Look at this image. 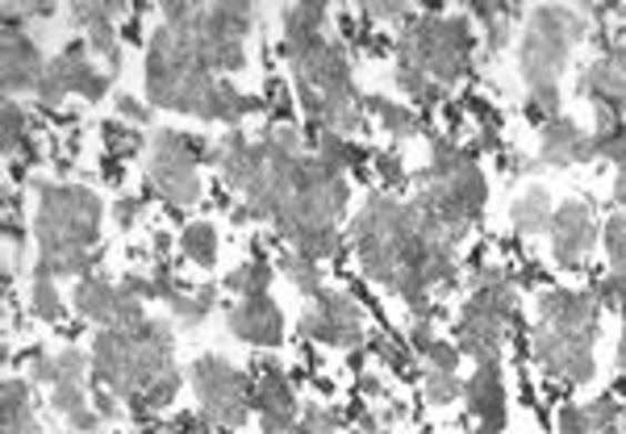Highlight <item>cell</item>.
I'll return each mask as SVG.
<instances>
[{
	"label": "cell",
	"mask_w": 626,
	"mask_h": 434,
	"mask_svg": "<svg viewBox=\"0 0 626 434\" xmlns=\"http://www.w3.org/2000/svg\"><path fill=\"white\" fill-rule=\"evenodd\" d=\"M580 92H585L593 104H614V109H623V101H626V47H614V51L602 54L597 63H589L585 75H580Z\"/></svg>",
	"instance_id": "15"
},
{
	"label": "cell",
	"mask_w": 626,
	"mask_h": 434,
	"mask_svg": "<svg viewBox=\"0 0 626 434\" xmlns=\"http://www.w3.org/2000/svg\"><path fill=\"white\" fill-rule=\"evenodd\" d=\"M139 218H142V201H134V196H118V201H113V222L122 230H134Z\"/></svg>",
	"instance_id": "43"
},
{
	"label": "cell",
	"mask_w": 626,
	"mask_h": 434,
	"mask_svg": "<svg viewBox=\"0 0 626 434\" xmlns=\"http://www.w3.org/2000/svg\"><path fill=\"white\" fill-rule=\"evenodd\" d=\"M97 414L104 417V422H113V417H122V410H118V401L122 397H113V393H109V388H104V393H97Z\"/></svg>",
	"instance_id": "48"
},
{
	"label": "cell",
	"mask_w": 626,
	"mask_h": 434,
	"mask_svg": "<svg viewBox=\"0 0 626 434\" xmlns=\"http://www.w3.org/2000/svg\"><path fill=\"white\" fill-rule=\"evenodd\" d=\"M122 13V4H97V0H80V4H71V21L92 34V30H101V26H113V18Z\"/></svg>",
	"instance_id": "30"
},
{
	"label": "cell",
	"mask_w": 626,
	"mask_h": 434,
	"mask_svg": "<svg viewBox=\"0 0 626 434\" xmlns=\"http://www.w3.org/2000/svg\"><path fill=\"white\" fill-rule=\"evenodd\" d=\"M189 381L196 401H201V422L222 426V431L243 426L246 414H251V393H255V381L246 372H239L222 355H201V360H192Z\"/></svg>",
	"instance_id": "4"
},
{
	"label": "cell",
	"mask_w": 626,
	"mask_h": 434,
	"mask_svg": "<svg viewBox=\"0 0 626 434\" xmlns=\"http://www.w3.org/2000/svg\"><path fill=\"white\" fill-rule=\"evenodd\" d=\"M317 155L326 159V163H334V168H347L351 159V147L343 134H334V130H322V139H317Z\"/></svg>",
	"instance_id": "39"
},
{
	"label": "cell",
	"mask_w": 626,
	"mask_h": 434,
	"mask_svg": "<svg viewBox=\"0 0 626 434\" xmlns=\"http://www.w3.org/2000/svg\"><path fill=\"white\" fill-rule=\"evenodd\" d=\"M30 388L34 384L21 381V376H9L4 381V393H0V426H21V422H34V410H30Z\"/></svg>",
	"instance_id": "22"
},
{
	"label": "cell",
	"mask_w": 626,
	"mask_h": 434,
	"mask_svg": "<svg viewBox=\"0 0 626 434\" xmlns=\"http://www.w3.org/2000/svg\"><path fill=\"white\" fill-rule=\"evenodd\" d=\"M585 414H589V422H593V434H606L623 426V410H618L614 397H597L593 405H585Z\"/></svg>",
	"instance_id": "36"
},
{
	"label": "cell",
	"mask_w": 626,
	"mask_h": 434,
	"mask_svg": "<svg viewBox=\"0 0 626 434\" xmlns=\"http://www.w3.org/2000/svg\"><path fill=\"white\" fill-rule=\"evenodd\" d=\"M189 434H209V422H201V426H189Z\"/></svg>",
	"instance_id": "51"
},
{
	"label": "cell",
	"mask_w": 626,
	"mask_h": 434,
	"mask_svg": "<svg viewBox=\"0 0 626 434\" xmlns=\"http://www.w3.org/2000/svg\"><path fill=\"white\" fill-rule=\"evenodd\" d=\"M4 97H18V92H34L38 80L47 75V63L38 51V42L21 30V9L4 13Z\"/></svg>",
	"instance_id": "8"
},
{
	"label": "cell",
	"mask_w": 626,
	"mask_h": 434,
	"mask_svg": "<svg viewBox=\"0 0 626 434\" xmlns=\"http://www.w3.org/2000/svg\"><path fill=\"white\" fill-rule=\"evenodd\" d=\"M267 284H272V268L263 260H251L243 263V268H234L226 276V289L239 296H263L267 293Z\"/></svg>",
	"instance_id": "26"
},
{
	"label": "cell",
	"mask_w": 626,
	"mask_h": 434,
	"mask_svg": "<svg viewBox=\"0 0 626 434\" xmlns=\"http://www.w3.org/2000/svg\"><path fill=\"white\" fill-rule=\"evenodd\" d=\"M180 251H184L192 263L213 268V263H218V230L209 226V222H192V226L180 230Z\"/></svg>",
	"instance_id": "24"
},
{
	"label": "cell",
	"mask_w": 626,
	"mask_h": 434,
	"mask_svg": "<svg viewBox=\"0 0 626 434\" xmlns=\"http://www.w3.org/2000/svg\"><path fill=\"white\" fill-rule=\"evenodd\" d=\"M364 13L367 18H376V21H405L410 18V9H405V4H367Z\"/></svg>",
	"instance_id": "46"
},
{
	"label": "cell",
	"mask_w": 626,
	"mask_h": 434,
	"mask_svg": "<svg viewBox=\"0 0 626 434\" xmlns=\"http://www.w3.org/2000/svg\"><path fill=\"white\" fill-rule=\"evenodd\" d=\"M556 431L559 434H593V422L585 414V405H564L556 414Z\"/></svg>",
	"instance_id": "40"
},
{
	"label": "cell",
	"mask_w": 626,
	"mask_h": 434,
	"mask_svg": "<svg viewBox=\"0 0 626 434\" xmlns=\"http://www.w3.org/2000/svg\"><path fill=\"white\" fill-rule=\"evenodd\" d=\"M118 301H122V284H109L101 276H84L75 280V293H71V305L80 317L88 322H97V326H113V317H118Z\"/></svg>",
	"instance_id": "16"
},
{
	"label": "cell",
	"mask_w": 626,
	"mask_h": 434,
	"mask_svg": "<svg viewBox=\"0 0 626 434\" xmlns=\"http://www.w3.org/2000/svg\"><path fill=\"white\" fill-rule=\"evenodd\" d=\"M397 63L417 68L431 84L452 92L472 63V26L468 18H417L397 38Z\"/></svg>",
	"instance_id": "2"
},
{
	"label": "cell",
	"mask_w": 626,
	"mask_h": 434,
	"mask_svg": "<svg viewBox=\"0 0 626 434\" xmlns=\"http://www.w3.org/2000/svg\"><path fill=\"white\" fill-rule=\"evenodd\" d=\"M122 289L130 296H139V301H159V296H155V276H134V272H130V276L122 280Z\"/></svg>",
	"instance_id": "45"
},
{
	"label": "cell",
	"mask_w": 626,
	"mask_h": 434,
	"mask_svg": "<svg viewBox=\"0 0 626 434\" xmlns=\"http://www.w3.org/2000/svg\"><path fill=\"white\" fill-rule=\"evenodd\" d=\"M502 343H505V322L488 317V313H481L476 305L464 301L460 305V322H455V347H460V355H468L476 364H497Z\"/></svg>",
	"instance_id": "11"
},
{
	"label": "cell",
	"mask_w": 626,
	"mask_h": 434,
	"mask_svg": "<svg viewBox=\"0 0 626 434\" xmlns=\"http://www.w3.org/2000/svg\"><path fill=\"white\" fill-rule=\"evenodd\" d=\"M246 109H251V101H246L243 92L230 84V80H218V84H213V92H209L205 101H201V109H196V118H201V122L239 125L246 118Z\"/></svg>",
	"instance_id": "19"
},
{
	"label": "cell",
	"mask_w": 626,
	"mask_h": 434,
	"mask_svg": "<svg viewBox=\"0 0 626 434\" xmlns=\"http://www.w3.org/2000/svg\"><path fill=\"white\" fill-rule=\"evenodd\" d=\"M539 159L547 168H573V163H589L593 139L573 122V118H552L539 130Z\"/></svg>",
	"instance_id": "13"
},
{
	"label": "cell",
	"mask_w": 626,
	"mask_h": 434,
	"mask_svg": "<svg viewBox=\"0 0 626 434\" xmlns=\"http://www.w3.org/2000/svg\"><path fill=\"white\" fill-rule=\"evenodd\" d=\"M606 251L614 263V276H626V209H618L606 222Z\"/></svg>",
	"instance_id": "31"
},
{
	"label": "cell",
	"mask_w": 626,
	"mask_h": 434,
	"mask_svg": "<svg viewBox=\"0 0 626 434\" xmlns=\"http://www.w3.org/2000/svg\"><path fill=\"white\" fill-rule=\"evenodd\" d=\"M372 109H376V118H381V125L393 139H414L417 134L414 109H405V104H397V101H381V97H372Z\"/></svg>",
	"instance_id": "27"
},
{
	"label": "cell",
	"mask_w": 626,
	"mask_h": 434,
	"mask_svg": "<svg viewBox=\"0 0 626 434\" xmlns=\"http://www.w3.org/2000/svg\"><path fill=\"white\" fill-rule=\"evenodd\" d=\"M585 34V21L568 9H535L522 34V80L526 88H559V71L568 63V51Z\"/></svg>",
	"instance_id": "3"
},
{
	"label": "cell",
	"mask_w": 626,
	"mask_h": 434,
	"mask_svg": "<svg viewBox=\"0 0 626 434\" xmlns=\"http://www.w3.org/2000/svg\"><path fill=\"white\" fill-rule=\"evenodd\" d=\"M92 401H88V388L84 384H59V388H51V410L63 422H68L71 414H80V410H88Z\"/></svg>",
	"instance_id": "33"
},
{
	"label": "cell",
	"mask_w": 626,
	"mask_h": 434,
	"mask_svg": "<svg viewBox=\"0 0 626 434\" xmlns=\"http://www.w3.org/2000/svg\"><path fill=\"white\" fill-rule=\"evenodd\" d=\"M38 201L34 234L38 255H59V251H92L97 230L104 218V201L92 189L80 184H54V180H30Z\"/></svg>",
	"instance_id": "1"
},
{
	"label": "cell",
	"mask_w": 626,
	"mask_h": 434,
	"mask_svg": "<svg viewBox=\"0 0 626 434\" xmlns=\"http://www.w3.org/2000/svg\"><path fill=\"white\" fill-rule=\"evenodd\" d=\"M118 118H122V122H130V125H147V122H151V109H147V104H139L134 97H122V101H118Z\"/></svg>",
	"instance_id": "44"
},
{
	"label": "cell",
	"mask_w": 626,
	"mask_h": 434,
	"mask_svg": "<svg viewBox=\"0 0 626 434\" xmlns=\"http://www.w3.org/2000/svg\"><path fill=\"white\" fill-rule=\"evenodd\" d=\"M552 255L559 268H576L593 251V213L585 201H559L552 213Z\"/></svg>",
	"instance_id": "9"
},
{
	"label": "cell",
	"mask_w": 626,
	"mask_h": 434,
	"mask_svg": "<svg viewBox=\"0 0 626 434\" xmlns=\"http://www.w3.org/2000/svg\"><path fill=\"white\" fill-rule=\"evenodd\" d=\"M293 434H296V431H293Z\"/></svg>",
	"instance_id": "52"
},
{
	"label": "cell",
	"mask_w": 626,
	"mask_h": 434,
	"mask_svg": "<svg viewBox=\"0 0 626 434\" xmlns=\"http://www.w3.org/2000/svg\"><path fill=\"white\" fill-rule=\"evenodd\" d=\"M301 334H310L326 347L351 351L364 343V313L347 293H317L301 317Z\"/></svg>",
	"instance_id": "7"
},
{
	"label": "cell",
	"mask_w": 626,
	"mask_h": 434,
	"mask_svg": "<svg viewBox=\"0 0 626 434\" xmlns=\"http://www.w3.org/2000/svg\"><path fill=\"white\" fill-rule=\"evenodd\" d=\"M101 139L113 147V151H130L134 142H139V134H134V125L122 122V118H113V122H104L101 125Z\"/></svg>",
	"instance_id": "41"
},
{
	"label": "cell",
	"mask_w": 626,
	"mask_h": 434,
	"mask_svg": "<svg viewBox=\"0 0 626 434\" xmlns=\"http://www.w3.org/2000/svg\"><path fill=\"white\" fill-rule=\"evenodd\" d=\"M593 343H597V331H573V326H552V322H539L531 339L543 367L568 384L593 381Z\"/></svg>",
	"instance_id": "6"
},
{
	"label": "cell",
	"mask_w": 626,
	"mask_h": 434,
	"mask_svg": "<svg viewBox=\"0 0 626 434\" xmlns=\"http://www.w3.org/2000/svg\"><path fill=\"white\" fill-rule=\"evenodd\" d=\"M614 201L626 209V163H618V175H614Z\"/></svg>",
	"instance_id": "49"
},
{
	"label": "cell",
	"mask_w": 626,
	"mask_h": 434,
	"mask_svg": "<svg viewBox=\"0 0 626 434\" xmlns=\"http://www.w3.org/2000/svg\"><path fill=\"white\" fill-rule=\"evenodd\" d=\"M284 276H289V284H293L296 293H305V296L322 293V272H317V263L305 260V255H296V251L284 260Z\"/></svg>",
	"instance_id": "29"
},
{
	"label": "cell",
	"mask_w": 626,
	"mask_h": 434,
	"mask_svg": "<svg viewBox=\"0 0 626 434\" xmlns=\"http://www.w3.org/2000/svg\"><path fill=\"white\" fill-rule=\"evenodd\" d=\"M531 113H535L539 122L559 118V88H535V92H531Z\"/></svg>",
	"instance_id": "42"
},
{
	"label": "cell",
	"mask_w": 626,
	"mask_h": 434,
	"mask_svg": "<svg viewBox=\"0 0 626 434\" xmlns=\"http://www.w3.org/2000/svg\"><path fill=\"white\" fill-rule=\"evenodd\" d=\"M180 384H184V376H180V367H172V372H163L147 393H142V405L147 410H163V405H172L175 393H180Z\"/></svg>",
	"instance_id": "35"
},
{
	"label": "cell",
	"mask_w": 626,
	"mask_h": 434,
	"mask_svg": "<svg viewBox=\"0 0 626 434\" xmlns=\"http://www.w3.org/2000/svg\"><path fill=\"white\" fill-rule=\"evenodd\" d=\"M26 130H30V113H26L13 97H4V155L9 159L26 147ZM26 151H30V147H26Z\"/></svg>",
	"instance_id": "28"
},
{
	"label": "cell",
	"mask_w": 626,
	"mask_h": 434,
	"mask_svg": "<svg viewBox=\"0 0 626 434\" xmlns=\"http://www.w3.org/2000/svg\"><path fill=\"white\" fill-rule=\"evenodd\" d=\"M226 322H230V334L251 343V347H280V339H284V313L276 310V301L267 293L243 296L226 313Z\"/></svg>",
	"instance_id": "10"
},
{
	"label": "cell",
	"mask_w": 626,
	"mask_h": 434,
	"mask_svg": "<svg viewBox=\"0 0 626 434\" xmlns=\"http://www.w3.org/2000/svg\"><path fill=\"white\" fill-rule=\"evenodd\" d=\"M218 284L209 280V284H201V289H192V293H184V296H175L172 301V313L184 322V326H201L205 322L209 313H213V305H218Z\"/></svg>",
	"instance_id": "23"
},
{
	"label": "cell",
	"mask_w": 626,
	"mask_h": 434,
	"mask_svg": "<svg viewBox=\"0 0 626 434\" xmlns=\"http://www.w3.org/2000/svg\"><path fill=\"white\" fill-rule=\"evenodd\" d=\"M410 343H414L417 355H422V351H426V347H431V343H435V326H431V317H426V322L417 317V322H414V331H410Z\"/></svg>",
	"instance_id": "47"
},
{
	"label": "cell",
	"mask_w": 626,
	"mask_h": 434,
	"mask_svg": "<svg viewBox=\"0 0 626 434\" xmlns=\"http://www.w3.org/2000/svg\"><path fill=\"white\" fill-rule=\"evenodd\" d=\"M30 310H34V317H42V322H59V313H63L59 284H54V276L42 263H34V272H30Z\"/></svg>",
	"instance_id": "20"
},
{
	"label": "cell",
	"mask_w": 626,
	"mask_h": 434,
	"mask_svg": "<svg viewBox=\"0 0 626 434\" xmlns=\"http://www.w3.org/2000/svg\"><path fill=\"white\" fill-rule=\"evenodd\" d=\"M151 189L172 205H196L201 201V175H196V147L180 130L163 125L151 134V159H147Z\"/></svg>",
	"instance_id": "5"
},
{
	"label": "cell",
	"mask_w": 626,
	"mask_h": 434,
	"mask_svg": "<svg viewBox=\"0 0 626 434\" xmlns=\"http://www.w3.org/2000/svg\"><path fill=\"white\" fill-rule=\"evenodd\" d=\"M602 305L593 293H573V289H552L539 296V322L552 326H573V331H597Z\"/></svg>",
	"instance_id": "14"
},
{
	"label": "cell",
	"mask_w": 626,
	"mask_h": 434,
	"mask_svg": "<svg viewBox=\"0 0 626 434\" xmlns=\"http://www.w3.org/2000/svg\"><path fill=\"white\" fill-rule=\"evenodd\" d=\"M84 42L97 59L109 63V71H118V63H122V42H118V30H113V26H101V30L84 34Z\"/></svg>",
	"instance_id": "32"
},
{
	"label": "cell",
	"mask_w": 626,
	"mask_h": 434,
	"mask_svg": "<svg viewBox=\"0 0 626 434\" xmlns=\"http://www.w3.org/2000/svg\"><path fill=\"white\" fill-rule=\"evenodd\" d=\"M422 360H426V367H438V372H455V367H460V347H455V343H447V339H435L431 347L422 351Z\"/></svg>",
	"instance_id": "38"
},
{
	"label": "cell",
	"mask_w": 626,
	"mask_h": 434,
	"mask_svg": "<svg viewBox=\"0 0 626 434\" xmlns=\"http://www.w3.org/2000/svg\"><path fill=\"white\" fill-rule=\"evenodd\" d=\"M464 393V384L455 372H438V367H426V401H435V405H447Z\"/></svg>",
	"instance_id": "34"
},
{
	"label": "cell",
	"mask_w": 626,
	"mask_h": 434,
	"mask_svg": "<svg viewBox=\"0 0 626 434\" xmlns=\"http://www.w3.org/2000/svg\"><path fill=\"white\" fill-rule=\"evenodd\" d=\"M552 192L539 189V184H526V189L514 196V205H509V218H514V230L518 234H539V230L552 226Z\"/></svg>",
	"instance_id": "18"
},
{
	"label": "cell",
	"mask_w": 626,
	"mask_h": 434,
	"mask_svg": "<svg viewBox=\"0 0 626 434\" xmlns=\"http://www.w3.org/2000/svg\"><path fill=\"white\" fill-rule=\"evenodd\" d=\"M34 97L47 104V109H54L63 97H71V68H68V59H63V54H54L51 63H47V75L38 80Z\"/></svg>",
	"instance_id": "25"
},
{
	"label": "cell",
	"mask_w": 626,
	"mask_h": 434,
	"mask_svg": "<svg viewBox=\"0 0 626 434\" xmlns=\"http://www.w3.org/2000/svg\"><path fill=\"white\" fill-rule=\"evenodd\" d=\"M618 364L626 367V317H623V343H618Z\"/></svg>",
	"instance_id": "50"
},
{
	"label": "cell",
	"mask_w": 626,
	"mask_h": 434,
	"mask_svg": "<svg viewBox=\"0 0 626 434\" xmlns=\"http://www.w3.org/2000/svg\"><path fill=\"white\" fill-rule=\"evenodd\" d=\"M468 410L476 417V434H502L505 431V384L497 364H481L464 384Z\"/></svg>",
	"instance_id": "12"
},
{
	"label": "cell",
	"mask_w": 626,
	"mask_h": 434,
	"mask_svg": "<svg viewBox=\"0 0 626 434\" xmlns=\"http://www.w3.org/2000/svg\"><path fill=\"white\" fill-rule=\"evenodd\" d=\"M201 26H205V34L213 42H246L251 26H255V13H251V4L222 0V4H209Z\"/></svg>",
	"instance_id": "17"
},
{
	"label": "cell",
	"mask_w": 626,
	"mask_h": 434,
	"mask_svg": "<svg viewBox=\"0 0 626 434\" xmlns=\"http://www.w3.org/2000/svg\"><path fill=\"white\" fill-rule=\"evenodd\" d=\"M289 243H293L296 255H305V260L317 263V260H331L343 239H339V226H334V222H326V226H305V230H296Z\"/></svg>",
	"instance_id": "21"
},
{
	"label": "cell",
	"mask_w": 626,
	"mask_h": 434,
	"mask_svg": "<svg viewBox=\"0 0 626 434\" xmlns=\"http://www.w3.org/2000/svg\"><path fill=\"white\" fill-rule=\"evenodd\" d=\"M296 434H339V417L331 410H322V405H310L296 417Z\"/></svg>",
	"instance_id": "37"
}]
</instances>
